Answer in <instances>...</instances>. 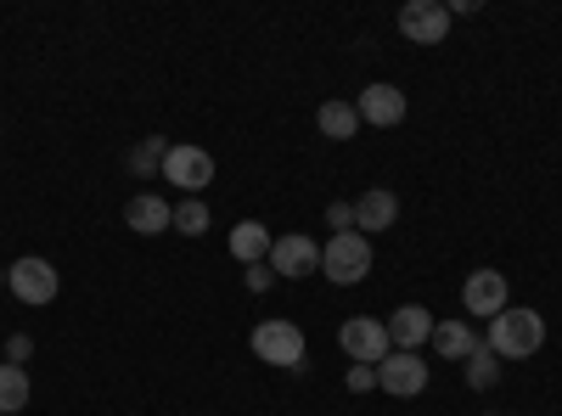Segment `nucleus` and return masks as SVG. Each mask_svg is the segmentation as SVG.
Wrapping results in <instances>:
<instances>
[{"instance_id": "obj_14", "label": "nucleus", "mask_w": 562, "mask_h": 416, "mask_svg": "<svg viewBox=\"0 0 562 416\" xmlns=\"http://www.w3.org/2000/svg\"><path fill=\"white\" fill-rule=\"evenodd\" d=\"M124 225L135 231V237H164V231H175V209L164 198H153V192H140V198H130Z\"/></svg>"}, {"instance_id": "obj_23", "label": "nucleus", "mask_w": 562, "mask_h": 416, "mask_svg": "<svg viewBox=\"0 0 562 416\" xmlns=\"http://www.w3.org/2000/svg\"><path fill=\"white\" fill-rule=\"evenodd\" d=\"M349 389H355V394L378 389V366H349Z\"/></svg>"}, {"instance_id": "obj_8", "label": "nucleus", "mask_w": 562, "mask_h": 416, "mask_svg": "<svg viewBox=\"0 0 562 416\" xmlns=\"http://www.w3.org/2000/svg\"><path fill=\"white\" fill-rule=\"evenodd\" d=\"M378 389H383V394H394V400H416L422 389H428V360L394 349V355L378 366Z\"/></svg>"}, {"instance_id": "obj_24", "label": "nucleus", "mask_w": 562, "mask_h": 416, "mask_svg": "<svg viewBox=\"0 0 562 416\" xmlns=\"http://www.w3.org/2000/svg\"><path fill=\"white\" fill-rule=\"evenodd\" d=\"M326 225H338V231H355V203H333V209H326Z\"/></svg>"}, {"instance_id": "obj_2", "label": "nucleus", "mask_w": 562, "mask_h": 416, "mask_svg": "<svg viewBox=\"0 0 562 416\" xmlns=\"http://www.w3.org/2000/svg\"><path fill=\"white\" fill-rule=\"evenodd\" d=\"M321 270H326V282H338V288H355L371 276V237H360V231H333L321 248Z\"/></svg>"}, {"instance_id": "obj_21", "label": "nucleus", "mask_w": 562, "mask_h": 416, "mask_svg": "<svg viewBox=\"0 0 562 416\" xmlns=\"http://www.w3.org/2000/svg\"><path fill=\"white\" fill-rule=\"evenodd\" d=\"M164 158H169V142H158V135H147L135 153H130V169L135 175H153V169H164Z\"/></svg>"}, {"instance_id": "obj_13", "label": "nucleus", "mask_w": 562, "mask_h": 416, "mask_svg": "<svg viewBox=\"0 0 562 416\" xmlns=\"http://www.w3.org/2000/svg\"><path fill=\"white\" fill-rule=\"evenodd\" d=\"M394 220H400V198L389 187H371V192L355 198V231L360 237H378V231H389Z\"/></svg>"}, {"instance_id": "obj_19", "label": "nucleus", "mask_w": 562, "mask_h": 416, "mask_svg": "<svg viewBox=\"0 0 562 416\" xmlns=\"http://www.w3.org/2000/svg\"><path fill=\"white\" fill-rule=\"evenodd\" d=\"M461 372H467V389H495L501 383V355L490 344H479L473 355L461 360Z\"/></svg>"}, {"instance_id": "obj_15", "label": "nucleus", "mask_w": 562, "mask_h": 416, "mask_svg": "<svg viewBox=\"0 0 562 416\" xmlns=\"http://www.w3.org/2000/svg\"><path fill=\"white\" fill-rule=\"evenodd\" d=\"M270 225L265 220H243L237 231H231V259H243V265H265L270 259Z\"/></svg>"}, {"instance_id": "obj_12", "label": "nucleus", "mask_w": 562, "mask_h": 416, "mask_svg": "<svg viewBox=\"0 0 562 416\" xmlns=\"http://www.w3.org/2000/svg\"><path fill=\"white\" fill-rule=\"evenodd\" d=\"M383 327H389V344L405 349V355H416L422 344H434V315L422 310V304H400Z\"/></svg>"}, {"instance_id": "obj_7", "label": "nucleus", "mask_w": 562, "mask_h": 416, "mask_svg": "<svg viewBox=\"0 0 562 416\" xmlns=\"http://www.w3.org/2000/svg\"><path fill=\"white\" fill-rule=\"evenodd\" d=\"M164 180H175L186 198H198L209 180H214V153H209V147H169V158H164Z\"/></svg>"}, {"instance_id": "obj_4", "label": "nucleus", "mask_w": 562, "mask_h": 416, "mask_svg": "<svg viewBox=\"0 0 562 416\" xmlns=\"http://www.w3.org/2000/svg\"><path fill=\"white\" fill-rule=\"evenodd\" d=\"M7 288H12V299H23V304H52V299H57V288H63V276H57V265H52V259L29 254V259H12Z\"/></svg>"}, {"instance_id": "obj_9", "label": "nucleus", "mask_w": 562, "mask_h": 416, "mask_svg": "<svg viewBox=\"0 0 562 416\" xmlns=\"http://www.w3.org/2000/svg\"><path fill=\"white\" fill-rule=\"evenodd\" d=\"M265 265L276 276H288V282H299V276H315L321 270V243L315 237H299V231H293V237H276Z\"/></svg>"}, {"instance_id": "obj_1", "label": "nucleus", "mask_w": 562, "mask_h": 416, "mask_svg": "<svg viewBox=\"0 0 562 416\" xmlns=\"http://www.w3.org/2000/svg\"><path fill=\"white\" fill-rule=\"evenodd\" d=\"M501 360H529L540 355L546 344V315L540 310H524V304H506L495 321H490V338H484Z\"/></svg>"}, {"instance_id": "obj_10", "label": "nucleus", "mask_w": 562, "mask_h": 416, "mask_svg": "<svg viewBox=\"0 0 562 416\" xmlns=\"http://www.w3.org/2000/svg\"><path fill=\"white\" fill-rule=\"evenodd\" d=\"M461 310L495 321L506 310V270H473V276H467V282H461Z\"/></svg>"}, {"instance_id": "obj_17", "label": "nucleus", "mask_w": 562, "mask_h": 416, "mask_svg": "<svg viewBox=\"0 0 562 416\" xmlns=\"http://www.w3.org/2000/svg\"><path fill=\"white\" fill-rule=\"evenodd\" d=\"M315 124H321L326 142H355V135H360V113H355V102H321Z\"/></svg>"}, {"instance_id": "obj_25", "label": "nucleus", "mask_w": 562, "mask_h": 416, "mask_svg": "<svg viewBox=\"0 0 562 416\" xmlns=\"http://www.w3.org/2000/svg\"><path fill=\"white\" fill-rule=\"evenodd\" d=\"M270 282H276V270H270V265H248V293H265Z\"/></svg>"}, {"instance_id": "obj_26", "label": "nucleus", "mask_w": 562, "mask_h": 416, "mask_svg": "<svg viewBox=\"0 0 562 416\" xmlns=\"http://www.w3.org/2000/svg\"><path fill=\"white\" fill-rule=\"evenodd\" d=\"M0 288H7V265H0Z\"/></svg>"}, {"instance_id": "obj_5", "label": "nucleus", "mask_w": 562, "mask_h": 416, "mask_svg": "<svg viewBox=\"0 0 562 416\" xmlns=\"http://www.w3.org/2000/svg\"><path fill=\"white\" fill-rule=\"evenodd\" d=\"M338 344H344V355H349L355 366H383V360L394 355L389 327H383V321H371V315H349L344 333H338Z\"/></svg>"}, {"instance_id": "obj_16", "label": "nucleus", "mask_w": 562, "mask_h": 416, "mask_svg": "<svg viewBox=\"0 0 562 416\" xmlns=\"http://www.w3.org/2000/svg\"><path fill=\"white\" fill-rule=\"evenodd\" d=\"M434 349H439L445 360H467V355L479 349V333L467 327L461 315H450V321H434Z\"/></svg>"}, {"instance_id": "obj_20", "label": "nucleus", "mask_w": 562, "mask_h": 416, "mask_svg": "<svg viewBox=\"0 0 562 416\" xmlns=\"http://www.w3.org/2000/svg\"><path fill=\"white\" fill-rule=\"evenodd\" d=\"M175 231H180V237H203V231H209V203L203 198H186L175 209Z\"/></svg>"}, {"instance_id": "obj_18", "label": "nucleus", "mask_w": 562, "mask_h": 416, "mask_svg": "<svg viewBox=\"0 0 562 416\" xmlns=\"http://www.w3.org/2000/svg\"><path fill=\"white\" fill-rule=\"evenodd\" d=\"M29 400H34V383H29V372L7 360V366H0V416H18Z\"/></svg>"}, {"instance_id": "obj_22", "label": "nucleus", "mask_w": 562, "mask_h": 416, "mask_svg": "<svg viewBox=\"0 0 562 416\" xmlns=\"http://www.w3.org/2000/svg\"><path fill=\"white\" fill-rule=\"evenodd\" d=\"M29 355H34V338H29V333H12V338H7V360H12V366H23Z\"/></svg>"}, {"instance_id": "obj_6", "label": "nucleus", "mask_w": 562, "mask_h": 416, "mask_svg": "<svg viewBox=\"0 0 562 416\" xmlns=\"http://www.w3.org/2000/svg\"><path fill=\"white\" fill-rule=\"evenodd\" d=\"M400 34L411 45H445L450 7H445V0H405V7H400Z\"/></svg>"}, {"instance_id": "obj_11", "label": "nucleus", "mask_w": 562, "mask_h": 416, "mask_svg": "<svg viewBox=\"0 0 562 416\" xmlns=\"http://www.w3.org/2000/svg\"><path fill=\"white\" fill-rule=\"evenodd\" d=\"M355 113H360V124H378V130H389V124H400L405 119V90L400 85H366L360 97H355Z\"/></svg>"}, {"instance_id": "obj_3", "label": "nucleus", "mask_w": 562, "mask_h": 416, "mask_svg": "<svg viewBox=\"0 0 562 416\" xmlns=\"http://www.w3.org/2000/svg\"><path fill=\"white\" fill-rule=\"evenodd\" d=\"M254 355L265 366H281V372H304V333L293 327V321H259L254 327Z\"/></svg>"}]
</instances>
